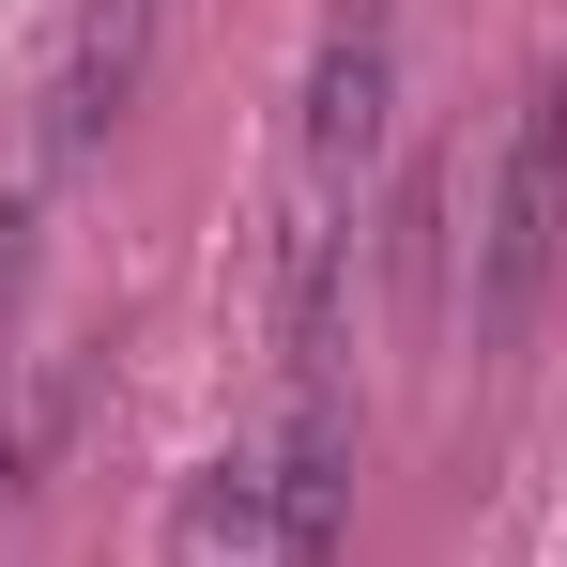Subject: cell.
<instances>
[{"instance_id":"1","label":"cell","mask_w":567,"mask_h":567,"mask_svg":"<svg viewBox=\"0 0 567 567\" xmlns=\"http://www.w3.org/2000/svg\"><path fill=\"white\" fill-rule=\"evenodd\" d=\"M553 246H567V78L537 62L522 107H506V138H491V185H475V338L537 322Z\"/></svg>"},{"instance_id":"2","label":"cell","mask_w":567,"mask_h":567,"mask_svg":"<svg viewBox=\"0 0 567 567\" xmlns=\"http://www.w3.org/2000/svg\"><path fill=\"white\" fill-rule=\"evenodd\" d=\"M383 123H399V16L383 0H338L322 47H307V107H291V199H338L383 169Z\"/></svg>"},{"instance_id":"3","label":"cell","mask_w":567,"mask_h":567,"mask_svg":"<svg viewBox=\"0 0 567 567\" xmlns=\"http://www.w3.org/2000/svg\"><path fill=\"white\" fill-rule=\"evenodd\" d=\"M338 506H353V414H338V383H291L277 445H261V522H277V567H338Z\"/></svg>"},{"instance_id":"4","label":"cell","mask_w":567,"mask_h":567,"mask_svg":"<svg viewBox=\"0 0 567 567\" xmlns=\"http://www.w3.org/2000/svg\"><path fill=\"white\" fill-rule=\"evenodd\" d=\"M154 31H169V0H78L62 78H47V154H93L107 123L154 93Z\"/></svg>"},{"instance_id":"5","label":"cell","mask_w":567,"mask_h":567,"mask_svg":"<svg viewBox=\"0 0 567 567\" xmlns=\"http://www.w3.org/2000/svg\"><path fill=\"white\" fill-rule=\"evenodd\" d=\"M78 353H47L31 369V399H16V430H0V491H47V461H62V430H78Z\"/></svg>"},{"instance_id":"6","label":"cell","mask_w":567,"mask_h":567,"mask_svg":"<svg viewBox=\"0 0 567 567\" xmlns=\"http://www.w3.org/2000/svg\"><path fill=\"white\" fill-rule=\"evenodd\" d=\"M445 185H461L445 154H430V169L399 185V230H383V261H399V291H430V246H445Z\"/></svg>"},{"instance_id":"7","label":"cell","mask_w":567,"mask_h":567,"mask_svg":"<svg viewBox=\"0 0 567 567\" xmlns=\"http://www.w3.org/2000/svg\"><path fill=\"white\" fill-rule=\"evenodd\" d=\"M16 261H31V185L0 199V291H16Z\"/></svg>"}]
</instances>
